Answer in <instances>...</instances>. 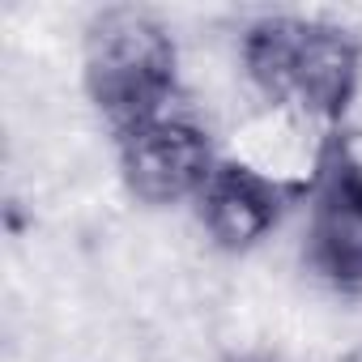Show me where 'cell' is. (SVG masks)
Wrapping results in <instances>:
<instances>
[{
    "label": "cell",
    "mask_w": 362,
    "mask_h": 362,
    "mask_svg": "<svg viewBox=\"0 0 362 362\" xmlns=\"http://www.w3.org/2000/svg\"><path fill=\"white\" fill-rule=\"evenodd\" d=\"M307 201V264L337 290H362V197L315 175Z\"/></svg>",
    "instance_id": "5b68a950"
},
{
    "label": "cell",
    "mask_w": 362,
    "mask_h": 362,
    "mask_svg": "<svg viewBox=\"0 0 362 362\" xmlns=\"http://www.w3.org/2000/svg\"><path fill=\"white\" fill-rule=\"evenodd\" d=\"M124 184L145 205H179L197 201L218 170V153L205 119L179 94L175 103L149 111L145 119L115 132Z\"/></svg>",
    "instance_id": "3957f363"
},
{
    "label": "cell",
    "mask_w": 362,
    "mask_h": 362,
    "mask_svg": "<svg viewBox=\"0 0 362 362\" xmlns=\"http://www.w3.org/2000/svg\"><path fill=\"white\" fill-rule=\"evenodd\" d=\"M226 362H281V358H273V354H235Z\"/></svg>",
    "instance_id": "52a82bcc"
},
{
    "label": "cell",
    "mask_w": 362,
    "mask_h": 362,
    "mask_svg": "<svg viewBox=\"0 0 362 362\" xmlns=\"http://www.w3.org/2000/svg\"><path fill=\"white\" fill-rule=\"evenodd\" d=\"M81 77L94 107L111 128H128L179 94V47L175 35L145 9H103L86 30Z\"/></svg>",
    "instance_id": "7a4b0ae2"
},
{
    "label": "cell",
    "mask_w": 362,
    "mask_h": 362,
    "mask_svg": "<svg viewBox=\"0 0 362 362\" xmlns=\"http://www.w3.org/2000/svg\"><path fill=\"white\" fill-rule=\"evenodd\" d=\"M324 179H332V184L349 188L362 197V128H337L324 136V149H320V170Z\"/></svg>",
    "instance_id": "8992f818"
},
{
    "label": "cell",
    "mask_w": 362,
    "mask_h": 362,
    "mask_svg": "<svg viewBox=\"0 0 362 362\" xmlns=\"http://www.w3.org/2000/svg\"><path fill=\"white\" fill-rule=\"evenodd\" d=\"M298 197H311V192L281 184V179H273L239 158H222L218 170L209 175L205 192L197 197V205H201L205 235L222 252H252L256 243H264L277 230L286 205Z\"/></svg>",
    "instance_id": "277c9868"
},
{
    "label": "cell",
    "mask_w": 362,
    "mask_h": 362,
    "mask_svg": "<svg viewBox=\"0 0 362 362\" xmlns=\"http://www.w3.org/2000/svg\"><path fill=\"white\" fill-rule=\"evenodd\" d=\"M239 60L256 94L320 128L324 136L345 124L349 103L362 90V43L337 22L320 18H260L243 30Z\"/></svg>",
    "instance_id": "6da1fadb"
}]
</instances>
